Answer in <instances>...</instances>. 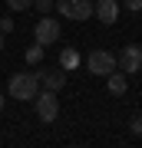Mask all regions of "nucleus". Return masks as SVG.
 I'll return each mask as SVG.
<instances>
[{
    "instance_id": "obj_1",
    "label": "nucleus",
    "mask_w": 142,
    "mask_h": 148,
    "mask_svg": "<svg viewBox=\"0 0 142 148\" xmlns=\"http://www.w3.org/2000/svg\"><path fill=\"white\" fill-rule=\"evenodd\" d=\"M7 92H10V99L33 102V99H37V92H40V79H37V73H17V76H10Z\"/></svg>"
},
{
    "instance_id": "obj_2",
    "label": "nucleus",
    "mask_w": 142,
    "mask_h": 148,
    "mask_svg": "<svg viewBox=\"0 0 142 148\" xmlns=\"http://www.w3.org/2000/svg\"><path fill=\"white\" fill-rule=\"evenodd\" d=\"M60 36H63V27H60V20H53L50 13H43L37 20V27H33V40L40 43V46H53Z\"/></svg>"
},
{
    "instance_id": "obj_3",
    "label": "nucleus",
    "mask_w": 142,
    "mask_h": 148,
    "mask_svg": "<svg viewBox=\"0 0 142 148\" xmlns=\"http://www.w3.org/2000/svg\"><path fill=\"white\" fill-rule=\"evenodd\" d=\"M33 106H37V119H40V122H56V115H60V99H56L53 89H40L37 99H33Z\"/></svg>"
},
{
    "instance_id": "obj_4",
    "label": "nucleus",
    "mask_w": 142,
    "mask_h": 148,
    "mask_svg": "<svg viewBox=\"0 0 142 148\" xmlns=\"http://www.w3.org/2000/svg\"><path fill=\"white\" fill-rule=\"evenodd\" d=\"M56 13L66 20H89L93 16V0H56Z\"/></svg>"
},
{
    "instance_id": "obj_5",
    "label": "nucleus",
    "mask_w": 142,
    "mask_h": 148,
    "mask_svg": "<svg viewBox=\"0 0 142 148\" xmlns=\"http://www.w3.org/2000/svg\"><path fill=\"white\" fill-rule=\"evenodd\" d=\"M86 69H89L93 76H109L112 69H116V53H109V49H93V53L86 56Z\"/></svg>"
},
{
    "instance_id": "obj_6",
    "label": "nucleus",
    "mask_w": 142,
    "mask_h": 148,
    "mask_svg": "<svg viewBox=\"0 0 142 148\" xmlns=\"http://www.w3.org/2000/svg\"><path fill=\"white\" fill-rule=\"evenodd\" d=\"M116 69H122V73H139L142 69V46H122L119 53H116Z\"/></svg>"
},
{
    "instance_id": "obj_7",
    "label": "nucleus",
    "mask_w": 142,
    "mask_h": 148,
    "mask_svg": "<svg viewBox=\"0 0 142 148\" xmlns=\"http://www.w3.org/2000/svg\"><path fill=\"white\" fill-rule=\"evenodd\" d=\"M93 16L103 20L106 27L116 23V20H119V0H96V3H93Z\"/></svg>"
},
{
    "instance_id": "obj_8",
    "label": "nucleus",
    "mask_w": 142,
    "mask_h": 148,
    "mask_svg": "<svg viewBox=\"0 0 142 148\" xmlns=\"http://www.w3.org/2000/svg\"><path fill=\"white\" fill-rule=\"evenodd\" d=\"M37 79H40L43 89L60 92V89L66 86V73H63V69H40V73H37Z\"/></svg>"
},
{
    "instance_id": "obj_9",
    "label": "nucleus",
    "mask_w": 142,
    "mask_h": 148,
    "mask_svg": "<svg viewBox=\"0 0 142 148\" xmlns=\"http://www.w3.org/2000/svg\"><path fill=\"white\" fill-rule=\"evenodd\" d=\"M106 89H109L112 95H126V89H129V76L122 73V69H112V73L106 76Z\"/></svg>"
},
{
    "instance_id": "obj_10",
    "label": "nucleus",
    "mask_w": 142,
    "mask_h": 148,
    "mask_svg": "<svg viewBox=\"0 0 142 148\" xmlns=\"http://www.w3.org/2000/svg\"><path fill=\"white\" fill-rule=\"evenodd\" d=\"M79 66V53L73 46H66L63 53H60V69H63V73H69V69H76Z\"/></svg>"
},
{
    "instance_id": "obj_11",
    "label": "nucleus",
    "mask_w": 142,
    "mask_h": 148,
    "mask_svg": "<svg viewBox=\"0 0 142 148\" xmlns=\"http://www.w3.org/2000/svg\"><path fill=\"white\" fill-rule=\"evenodd\" d=\"M23 59H26L30 66H40V63H43V46H40V43H37V46H30V49L23 53Z\"/></svg>"
},
{
    "instance_id": "obj_12",
    "label": "nucleus",
    "mask_w": 142,
    "mask_h": 148,
    "mask_svg": "<svg viewBox=\"0 0 142 148\" xmlns=\"http://www.w3.org/2000/svg\"><path fill=\"white\" fill-rule=\"evenodd\" d=\"M129 132L142 138V112H139V115H132V122H129Z\"/></svg>"
},
{
    "instance_id": "obj_13",
    "label": "nucleus",
    "mask_w": 142,
    "mask_h": 148,
    "mask_svg": "<svg viewBox=\"0 0 142 148\" xmlns=\"http://www.w3.org/2000/svg\"><path fill=\"white\" fill-rule=\"evenodd\" d=\"M7 7H10V10H30L33 0H7Z\"/></svg>"
},
{
    "instance_id": "obj_14",
    "label": "nucleus",
    "mask_w": 142,
    "mask_h": 148,
    "mask_svg": "<svg viewBox=\"0 0 142 148\" xmlns=\"http://www.w3.org/2000/svg\"><path fill=\"white\" fill-rule=\"evenodd\" d=\"M33 7H37L40 13H50L53 10V0H33Z\"/></svg>"
},
{
    "instance_id": "obj_15",
    "label": "nucleus",
    "mask_w": 142,
    "mask_h": 148,
    "mask_svg": "<svg viewBox=\"0 0 142 148\" xmlns=\"http://www.w3.org/2000/svg\"><path fill=\"white\" fill-rule=\"evenodd\" d=\"M13 30V20L10 16H0V33H10Z\"/></svg>"
},
{
    "instance_id": "obj_16",
    "label": "nucleus",
    "mask_w": 142,
    "mask_h": 148,
    "mask_svg": "<svg viewBox=\"0 0 142 148\" xmlns=\"http://www.w3.org/2000/svg\"><path fill=\"white\" fill-rule=\"evenodd\" d=\"M122 3H126V10H132V13L142 10V0H122Z\"/></svg>"
},
{
    "instance_id": "obj_17",
    "label": "nucleus",
    "mask_w": 142,
    "mask_h": 148,
    "mask_svg": "<svg viewBox=\"0 0 142 148\" xmlns=\"http://www.w3.org/2000/svg\"><path fill=\"white\" fill-rule=\"evenodd\" d=\"M0 49H3V33H0Z\"/></svg>"
},
{
    "instance_id": "obj_18",
    "label": "nucleus",
    "mask_w": 142,
    "mask_h": 148,
    "mask_svg": "<svg viewBox=\"0 0 142 148\" xmlns=\"http://www.w3.org/2000/svg\"><path fill=\"white\" fill-rule=\"evenodd\" d=\"M0 112H3V95H0Z\"/></svg>"
}]
</instances>
